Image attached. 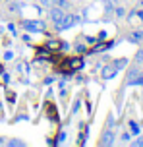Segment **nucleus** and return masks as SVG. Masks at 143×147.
<instances>
[{
  "label": "nucleus",
  "instance_id": "ddd939ff",
  "mask_svg": "<svg viewBox=\"0 0 143 147\" xmlns=\"http://www.w3.org/2000/svg\"><path fill=\"white\" fill-rule=\"evenodd\" d=\"M41 4H43V6L52 8V6H56V0H41Z\"/></svg>",
  "mask_w": 143,
  "mask_h": 147
},
{
  "label": "nucleus",
  "instance_id": "412c9836",
  "mask_svg": "<svg viewBox=\"0 0 143 147\" xmlns=\"http://www.w3.org/2000/svg\"><path fill=\"white\" fill-rule=\"evenodd\" d=\"M130 138H132L130 134H124V136H122V141H130Z\"/></svg>",
  "mask_w": 143,
  "mask_h": 147
},
{
  "label": "nucleus",
  "instance_id": "f257e3e1",
  "mask_svg": "<svg viewBox=\"0 0 143 147\" xmlns=\"http://www.w3.org/2000/svg\"><path fill=\"white\" fill-rule=\"evenodd\" d=\"M79 20H81L79 16H72V14H66V12H64V16L54 23V27H56V31H66V29H70L72 25H75Z\"/></svg>",
  "mask_w": 143,
  "mask_h": 147
},
{
  "label": "nucleus",
  "instance_id": "f8f14e48",
  "mask_svg": "<svg viewBox=\"0 0 143 147\" xmlns=\"http://www.w3.org/2000/svg\"><path fill=\"white\" fill-rule=\"evenodd\" d=\"M126 64H128V60H126V58H118L116 62H114V66L118 68V70H122V68H126Z\"/></svg>",
  "mask_w": 143,
  "mask_h": 147
},
{
  "label": "nucleus",
  "instance_id": "4be33fe9",
  "mask_svg": "<svg viewBox=\"0 0 143 147\" xmlns=\"http://www.w3.org/2000/svg\"><path fill=\"white\" fill-rule=\"evenodd\" d=\"M116 16H118V18H122V16H124V10H122V8H118V10H116Z\"/></svg>",
  "mask_w": 143,
  "mask_h": 147
},
{
  "label": "nucleus",
  "instance_id": "aec40b11",
  "mask_svg": "<svg viewBox=\"0 0 143 147\" xmlns=\"http://www.w3.org/2000/svg\"><path fill=\"white\" fill-rule=\"evenodd\" d=\"M134 145H136V147H141L143 145V140H141V138H139V140H136V143H134Z\"/></svg>",
  "mask_w": 143,
  "mask_h": 147
},
{
  "label": "nucleus",
  "instance_id": "f3484780",
  "mask_svg": "<svg viewBox=\"0 0 143 147\" xmlns=\"http://www.w3.org/2000/svg\"><path fill=\"white\" fill-rule=\"evenodd\" d=\"M64 140H66V132H62L60 136H58V140L54 141V143H62V141H64Z\"/></svg>",
  "mask_w": 143,
  "mask_h": 147
},
{
  "label": "nucleus",
  "instance_id": "5701e85b",
  "mask_svg": "<svg viewBox=\"0 0 143 147\" xmlns=\"http://www.w3.org/2000/svg\"><path fill=\"white\" fill-rule=\"evenodd\" d=\"M0 145H4V140H2V138H0Z\"/></svg>",
  "mask_w": 143,
  "mask_h": 147
},
{
  "label": "nucleus",
  "instance_id": "b1692460",
  "mask_svg": "<svg viewBox=\"0 0 143 147\" xmlns=\"http://www.w3.org/2000/svg\"><path fill=\"white\" fill-rule=\"evenodd\" d=\"M141 4H143V0H141Z\"/></svg>",
  "mask_w": 143,
  "mask_h": 147
},
{
  "label": "nucleus",
  "instance_id": "2eb2a0df",
  "mask_svg": "<svg viewBox=\"0 0 143 147\" xmlns=\"http://www.w3.org/2000/svg\"><path fill=\"white\" fill-rule=\"evenodd\" d=\"M75 51H77V52H85V51H87V47H85V45H81L79 41H77V45H75Z\"/></svg>",
  "mask_w": 143,
  "mask_h": 147
},
{
  "label": "nucleus",
  "instance_id": "6e6552de",
  "mask_svg": "<svg viewBox=\"0 0 143 147\" xmlns=\"http://www.w3.org/2000/svg\"><path fill=\"white\" fill-rule=\"evenodd\" d=\"M112 143H114V134L105 132L103 134V140H101V145H112Z\"/></svg>",
  "mask_w": 143,
  "mask_h": 147
},
{
  "label": "nucleus",
  "instance_id": "20e7f679",
  "mask_svg": "<svg viewBox=\"0 0 143 147\" xmlns=\"http://www.w3.org/2000/svg\"><path fill=\"white\" fill-rule=\"evenodd\" d=\"M45 49L48 52H56V51H62V41H56V39H48L45 43Z\"/></svg>",
  "mask_w": 143,
  "mask_h": 147
},
{
  "label": "nucleus",
  "instance_id": "1a4fd4ad",
  "mask_svg": "<svg viewBox=\"0 0 143 147\" xmlns=\"http://www.w3.org/2000/svg\"><path fill=\"white\" fill-rule=\"evenodd\" d=\"M112 45H114L112 41H110V43H101V45H97V47H93L91 52H103V51H106V49H110Z\"/></svg>",
  "mask_w": 143,
  "mask_h": 147
},
{
  "label": "nucleus",
  "instance_id": "0eeeda50",
  "mask_svg": "<svg viewBox=\"0 0 143 147\" xmlns=\"http://www.w3.org/2000/svg\"><path fill=\"white\" fill-rule=\"evenodd\" d=\"M46 114H48V118H50L52 122H58V112H56V107H54L52 103L46 107Z\"/></svg>",
  "mask_w": 143,
  "mask_h": 147
},
{
  "label": "nucleus",
  "instance_id": "a211bd4d",
  "mask_svg": "<svg viewBox=\"0 0 143 147\" xmlns=\"http://www.w3.org/2000/svg\"><path fill=\"white\" fill-rule=\"evenodd\" d=\"M4 58H6V60H12V58H14V54H12V52L8 51V52H6V54H4Z\"/></svg>",
  "mask_w": 143,
  "mask_h": 147
},
{
  "label": "nucleus",
  "instance_id": "6ab92c4d",
  "mask_svg": "<svg viewBox=\"0 0 143 147\" xmlns=\"http://www.w3.org/2000/svg\"><path fill=\"white\" fill-rule=\"evenodd\" d=\"M137 62H143V51L137 52Z\"/></svg>",
  "mask_w": 143,
  "mask_h": 147
},
{
  "label": "nucleus",
  "instance_id": "39448f33",
  "mask_svg": "<svg viewBox=\"0 0 143 147\" xmlns=\"http://www.w3.org/2000/svg\"><path fill=\"white\" fill-rule=\"evenodd\" d=\"M116 72H118V68L114 66V64L105 66V68H103V80H112L114 76H116Z\"/></svg>",
  "mask_w": 143,
  "mask_h": 147
},
{
  "label": "nucleus",
  "instance_id": "f03ea898",
  "mask_svg": "<svg viewBox=\"0 0 143 147\" xmlns=\"http://www.w3.org/2000/svg\"><path fill=\"white\" fill-rule=\"evenodd\" d=\"M21 27L29 33H45V23L39 20H25L21 22Z\"/></svg>",
  "mask_w": 143,
  "mask_h": 147
},
{
  "label": "nucleus",
  "instance_id": "4468645a",
  "mask_svg": "<svg viewBox=\"0 0 143 147\" xmlns=\"http://www.w3.org/2000/svg\"><path fill=\"white\" fill-rule=\"evenodd\" d=\"M8 145H10V147H21V145H23V141H19V140H12V141H8Z\"/></svg>",
  "mask_w": 143,
  "mask_h": 147
},
{
  "label": "nucleus",
  "instance_id": "dca6fc26",
  "mask_svg": "<svg viewBox=\"0 0 143 147\" xmlns=\"http://www.w3.org/2000/svg\"><path fill=\"white\" fill-rule=\"evenodd\" d=\"M130 128H132V132H134V134H137V132H139V126H137L136 122H130Z\"/></svg>",
  "mask_w": 143,
  "mask_h": 147
},
{
  "label": "nucleus",
  "instance_id": "9d476101",
  "mask_svg": "<svg viewBox=\"0 0 143 147\" xmlns=\"http://www.w3.org/2000/svg\"><path fill=\"white\" fill-rule=\"evenodd\" d=\"M35 60H39V62H45V60H50V52L46 51V49H45V51H39V52H37V58H35Z\"/></svg>",
  "mask_w": 143,
  "mask_h": 147
},
{
  "label": "nucleus",
  "instance_id": "7ed1b4c3",
  "mask_svg": "<svg viewBox=\"0 0 143 147\" xmlns=\"http://www.w3.org/2000/svg\"><path fill=\"white\" fill-rule=\"evenodd\" d=\"M79 68H83V58H68L64 60V64L60 66L62 72H75V70H79Z\"/></svg>",
  "mask_w": 143,
  "mask_h": 147
},
{
  "label": "nucleus",
  "instance_id": "423d86ee",
  "mask_svg": "<svg viewBox=\"0 0 143 147\" xmlns=\"http://www.w3.org/2000/svg\"><path fill=\"white\" fill-rule=\"evenodd\" d=\"M62 16H64V10H62V8H50V20H52L54 23L58 22V20H60Z\"/></svg>",
  "mask_w": 143,
  "mask_h": 147
},
{
  "label": "nucleus",
  "instance_id": "9b49d317",
  "mask_svg": "<svg viewBox=\"0 0 143 147\" xmlns=\"http://www.w3.org/2000/svg\"><path fill=\"white\" fill-rule=\"evenodd\" d=\"M141 39H143V33H141V31H136V33H132V35H130V41H134V43L141 41Z\"/></svg>",
  "mask_w": 143,
  "mask_h": 147
}]
</instances>
